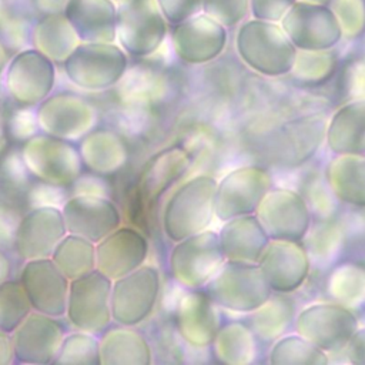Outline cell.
Instances as JSON below:
<instances>
[{"label":"cell","instance_id":"cell-14","mask_svg":"<svg viewBox=\"0 0 365 365\" xmlns=\"http://www.w3.org/2000/svg\"><path fill=\"white\" fill-rule=\"evenodd\" d=\"M255 215L269 240L302 241L312 222V212L301 192L284 187H271Z\"/></svg>","mask_w":365,"mask_h":365},{"label":"cell","instance_id":"cell-24","mask_svg":"<svg viewBox=\"0 0 365 365\" xmlns=\"http://www.w3.org/2000/svg\"><path fill=\"white\" fill-rule=\"evenodd\" d=\"M221 325L220 309L204 289H188L181 295L175 307L174 328L188 346H211Z\"/></svg>","mask_w":365,"mask_h":365},{"label":"cell","instance_id":"cell-17","mask_svg":"<svg viewBox=\"0 0 365 365\" xmlns=\"http://www.w3.org/2000/svg\"><path fill=\"white\" fill-rule=\"evenodd\" d=\"M67 234L61 208L43 204L30 208L19 220L14 235V252L21 261L50 258L56 245Z\"/></svg>","mask_w":365,"mask_h":365},{"label":"cell","instance_id":"cell-33","mask_svg":"<svg viewBox=\"0 0 365 365\" xmlns=\"http://www.w3.org/2000/svg\"><path fill=\"white\" fill-rule=\"evenodd\" d=\"M250 328L261 342H274L285 335L295 322L297 302L282 292H272L269 298L250 312Z\"/></svg>","mask_w":365,"mask_h":365},{"label":"cell","instance_id":"cell-20","mask_svg":"<svg viewBox=\"0 0 365 365\" xmlns=\"http://www.w3.org/2000/svg\"><path fill=\"white\" fill-rule=\"evenodd\" d=\"M19 281L34 311L64 318L70 279L51 258L23 261Z\"/></svg>","mask_w":365,"mask_h":365},{"label":"cell","instance_id":"cell-53","mask_svg":"<svg viewBox=\"0 0 365 365\" xmlns=\"http://www.w3.org/2000/svg\"><path fill=\"white\" fill-rule=\"evenodd\" d=\"M114 1H120V0H114Z\"/></svg>","mask_w":365,"mask_h":365},{"label":"cell","instance_id":"cell-4","mask_svg":"<svg viewBox=\"0 0 365 365\" xmlns=\"http://www.w3.org/2000/svg\"><path fill=\"white\" fill-rule=\"evenodd\" d=\"M20 160L31 177L51 187H68L77 182L84 170L76 143L44 133L31 135L23 143Z\"/></svg>","mask_w":365,"mask_h":365},{"label":"cell","instance_id":"cell-5","mask_svg":"<svg viewBox=\"0 0 365 365\" xmlns=\"http://www.w3.org/2000/svg\"><path fill=\"white\" fill-rule=\"evenodd\" d=\"M218 308L250 314L272 294L259 267L252 262L225 261L202 288Z\"/></svg>","mask_w":365,"mask_h":365},{"label":"cell","instance_id":"cell-3","mask_svg":"<svg viewBox=\"0 0 365 365\" xmlns=\"http://www.w3.org/2000/svg\"><path fill=\"white\" fill-rule=\"evenodd\" d=\"M61 64L67 80L77 88L104 91L125 76L128 54L117 43L80 41Z\"/></svg>","mask_w":365,"mask_h":365},{"label":"cell","instance_id":"cell-1","mask_svg":"<svg viewBox=\"0 0 365 365\" xmlns=\"http://www.w3.org/2000/svg\"><path fill=\"white\" fill-rule=\"evenodd\" d=\"M217 180L200 174L181 182L165 200L161 211L164 235L181 241L208 228L215 215Z\"/></svg>","mask_w":365,"mask_h":365},{"label":"cell","instance_id":"cell-9","mask_svg":"<svg viewBox=\"0 0 365 365\" xmlns=\"http://www.w3.org/2000/svg\"><path fill=\"white\" fill-rule=\"evenodd\" d=\"M36 125L44 134L78 143L98 121L96 106L73 91L51 93L34 113Z\"/></svg>","mask_w":365,"mask_h":365},{"label":"cell","instance_id":"cell-46","mask_svg":"<svg viewBox=\"0 0 365 365\" xmlns=\"http://www.w3.org/2000/svg\"><path fill=\"white\" fill-rule=\"evenodd\" d=\"M297 0H250V11L254 19L279 21Z\"/></svg>","mask_w":365,"mask_h":365},{"label":"cell","instance_id":"cell-39","mask_svg":"<svg viewBox=\"0 0 365 365\" xmlns=\"http://www.w3.org/2000/svg\"><path fill=\"white\" fill-rule=\"evenodd\" d=\"M56 365H100L98 335L73 329L64 335L57 355Z\"/></svg>","mask_w":365,"mask_h":365},{"label":"cell","instance_id":"cell-29","mask_svg":"<svg viewBox=\"0 0 365 365\" xmlns=\"http://www.w3.org/2000/svg\"><path fill=\"white\" fill-rule=\"evenodd\" d=\"M100 365H150L153 349L135 327L113 322L100 335Z\"/></svg>","mask_w":365,"mask_h":365},{"label":"cell","instance_id":"cell-15","mask_svg":"<svg viewBox=\"0 0 365 365\" xmlns=\"http://www.w3.org/2000/svg\"><path fill=\"white\" fill-rule=\"evenodd\" d=\"M327 120L321 115L299 117L282 124L268 143L269 161L281 168L308 163L325 143Z\"/></svg>","mask_w":365,"mask_h":365},{"label":"cell","instance_id":"cell-52","mask_svg":"<svg viewBox=\"0 0 365 365\" xmlns=\"http://www.w3.org/2000/svg\"><path fill=\"white\" fill-rule=\"evenodd\" d=\"M301 1H308V3H317V4H325L329 0H301Z\"/></svg>","mask_w":365,"mask_h":365},{"label":"cell","instance_id":"cell-35","mask_svg":"<svg viewBox=\"0 0 365 365\" xmlns=\"http://www.w3.org/2000/svg\"><path fill=\"white\" fill-rule=\"evenodd\" d=\"M261 341L241 321L222 324L212 342V351L220 362L230 365H245L255 362L259 354Z\"/></svg>","mask_w":365,"mask_h":365},{"label":"cell","instance_id":"cell-50","mask_svg":"<svg viewBox=\"0 0 365 365\" xmlns=\"http://www.w3.org/2000/svg\"><path fill=\"white\" fill-rule=\"evenodd\" d=\"M11 272H13L11 261H10L9 255L3 250H0V284L10 279Z\"/></svg>","mask_w":365,"mask_h":365},{"label":"cell","instance_id":"cell-48","mask_svg":"<svg viewBox=\"0 0 365 365\" xmlns=\"http://www.w3.org/2000/svg\"><path fill=\"white\" fill-rule=\"evenodd\" d=\"M14 362V351L11 334L0 329V365H10Z\"/></svg>","mask_w":365,"mask_h":365},{"label":"cell","instance_id":"cell-30","mask_svg":"<svg viewBox=\"0 0 365 365\" xmlns=\"http://www.w3.org/2000/svg\"><path fill=\"white\" fill-rule=\"evenodd\" d=\"M325 143L334 154L365 155V97L345 103L332 114Z\"/></svg>","mask_w":365,"mask_h":365},{"label":"cell","instance_id":"cell-10","mask_svg":"<svg viewBox=\"0 0 365 365\" xmlns=\"http://www.w3.org/2000/svg\"><path fill=\"white\" fill-rule=\"evenodd\" d=\"M161 275L157 267L143 264L130 274L113 281L111 318L120 325L137 327L147 321L158 302Z\"/></svg>","mask_w":365,"mask_h":365},{"label":"cell","instance_id":"cell-11","mask_svg":"<svg viewBox=\"0 0 365 365\" xmlns=\"http://www.w3.org/2000/svg\"><path fill=\"white\" fill-rule=\"evenodd\" d=\"M9 97L21 107H37L56 87V63L37 48L11 56L3 74Z\"/></svg>","mask_w":365,"mask_h":365},{"label":"cell","instance_id":"cell-42","mask_svg":"<svg viewBox=\"0 0 365 365\" xmlns=\"http://www.w3.org/2000/svg\"><path fill=\"white\" fill-rule=\"evenodd\" d=\"M301 195L307 201L312 218H331L338 215V200L332 194L322 173H314L304 178Z\"/></svg>","mask_w":365,"mask_h":365},{"label":"cell","instance_id":"cell-12","mask_svg":"<svg viewBox=\"0 0 365 365\" xmlns=\"http://www.w3.org/2000/svg\"><path fill=\"white\" fill-rule=\"evenodd\" d=\"M294 328L325 352L345 349L358 329L355 312L336 302H318L305 307L295 317Z\"/></svg>","mask_w":365,"mask_h":365},{"label":"cell","instance_id":"cell-21","mask_svg":"<svg viewBox=\"0 0 365 365\" xmlns=\"http://www.w3.org/2000/svg\"><path fill=\"white\" fill-rule=\"evenodd\" d=\"M257 265L272 292L289 294L307 281L311 261L301 241L269 240Z\"/></svg>","mask_w":365,"mask_h":365},{"label":"cell","instance_id":"cell-44","mask_svg":"<svg viewBox=\"0 0 365 365\" xmlns=\"http://www.w3.org/2000/svg\"><path fill=\"white\" fill-rule=\"evenodd\" d=\"M248 11L250 0H202V13L224 27L244 21Z\"/></svg>","mask_w":365,"mask_h":365},{"label":"cell","instance_id":"cell-22","mask_svg":"<svg viewBox=\"0 0 365 365\" xmlns=\"http://www.w3.org/2000/svg\"><path fill=\"white\" fill-rule=\"evenodd\" d=\"M150 244L133 225H120L96 244V269L111 281L121 278L145 264Z\"/></svg>","mask_w":365,"mask_h":365},{"label":"cell","instance_id":"cell-32","mask_svg":"<svg viewBox=\"0 0 365 365\" xmlns=\"http://www.w3.org/2000/svg\"><path fill=\"white\" fill-rule=\"evenodd\" d=\"M311 267L334 265L348 242V225L338 218H312L311 227L302 238Z\"/></svg>","mask_w":365,"mask_h":365},{"label":"cell","instance_id":"cell-26","mask_svg":"<svg viewBox=\"0 0 365 365\" xmlns=\"http://www.w3.org/2000/svg\"><path fill=\"white\" fill-rule=\"evenodd\" d=\"M83 167L107 177L121 171L130 160V148L121 134L111 128H93L78 143Z\"/></svg>","mask_w":365,"mask_h":365},{"label":"cell","instance_id":"cell-23","mask_svg":"<svg viewBox=\"0 0 365 365\" xmlns=\"http://www.w3.org/2000/svg\"><path fill=\"white\" fill-rule=\"evenodd\" d=\"M227 40L225 27L205 13L174 26L171 34L177 57L188 64H204L214 60L224 51Z\"/></svg>","mask_w":365,"mask_h":365},{"label":"cell","instance_id":"cell-27","mask_svg":"<svg viewBox=\"0 0 365 365\" xmlns=\"http://www.w3.org/2000/svg\"><path fill=\"white\" fill-rule=\"evenodd\" d=\"M63 14L80 41L115 43L117 4L114 0H68Z\"/></svg>","mask_w":365,"mask_h":365},{"label":"cell","instance_id":"cell-38","mask_svg":"<svg viewBox=\"0 0 365 365\" xmlns=\"http://www.w3.org/2000/svg\"><path fill=\"white\" fill-rule=\"evenodd\" d=\"M268 362L272 365H325L328 356L302 335L285 334L274 341Z\"/></svg>","mask_w":365,"mask_h":365},{"label":"cell","instance_id":"cell-2","mask_svg":"<svg viewBox=\"0 0 365 365\" xmlns=\"http://www.w3.org/2000/svg\"><path fill=\"white\" fill-rule=\"evenodd\" d=\"M235 48L250 68L267 77L289 74L297 56V48L282 27L259 19L247 20L240 26Z\"/></svg>","mask_w":365,"mask_h":365},{"label":"cell","instance_id":"cell-40","mask_svg":"<svg viewBox=\"0 0 365 365\" xmlns=\"http://www.w3.org/2000/svg\"><path fill=\"white\" fill-rule=\"evenodd\" d=\"M338 64L334 48L328 50H297L291 76L307 84L327 81Z\"/></svg>","mask_w":365,"mask_h":365},{"label":"cell","instance_id":"cell-34","mask_svg":"<svg viewBox=\"0 0 365 365\" xmlns=\"http://www.w3.org/2000/svg\"><path fill=\"white\" fill-rule=\"evenodd\" d=\"M78 43L77 33L63 13L44 14L31 31V47L54 63H63Z\"/></svg>","mask_w":365,"mask_h":365},{"label":"cell","instance_id":"cell-47","mask_svg":"<svg viewBox=\"0 0 365 365\" xmlns=\"http://www.w3.org/2000/svg\"><path fill=\"white\" fill-rule=\"evenodd\" d=\"M346 358L351 364L365 365V328H359L354 332L345 346Z\"/></svg>","mask_w":365,"mask_h":365},{"label":"cell","instance_id":"cell-6","mask_svg":"<svg viewBox=\"0 0 365 365\" xmlns=\"http://www.w3.org/2000/svg\"><path fill=\"white\" fill-rule=\"evenodd\" d=\"M167 20L155 0H120L117 4L115 43L128 57H148L165 40Z\"/></svg>","mask_w":365,"mask_h":365},{"label":"cell","instance_id":"cell-51","mask_svg":"<svg viewBox=\"0 0 365 365\" xmlns=\"http://www.w3.org/2000/svg\"><path fill=\"white\" fill-rule=\"evenodd\" d=\"M11 56H10V51H9V47L6 46V43L0 38V77H3L6 68H7V64L10 61Z\"/></svg>","mask_w":365,"mask_h":365},{"label":"cell","instance_id":"cell-41","mask_svg":"<svg viewBox=\"0 0 365 365\" xmlns=\"http://www.w3.org/2000/svg\"><path fill=\"white\" fill-rule=\"evenodd\" d=\"M33 311L30 301L19 279L0 284V329L13 332Z\"/></svg>","mask_w":365,"mask_h":365},{"label":"cell","instance_id":"cell-28","mask_svg":"<svg viewBox=\"0 0 365 365\" xmlns=\"http://www.w3.org/2000/svg\"><path fill=\"white\" fill-rule=\"evenodd\" d=\"M224 222L218 238L225 259L257 264L269 241L257 215H238Z\"/></svg>","mask_w":365,"mask_h":365},{"label":"cell","instance_id":"cell-18","mask_svg":"<svg viewBox=\"0 0 365 365\" xmlns=\"http://www.w3.org/2000/svg\"><path fill=\"white\" fill-rule=\"evenodd\" d=\"M67 327L58 317L31 311L11 332L14 362L48 365L54 362Z\"/></svg>","mask_w":365,"mask_h":365},{"label":"cell","instance_id":"cell-7","mask_svg":"<svg viewBox=\"0 0 365 365\" xmlns=\"http://www.w3.org/2000/svg\"><path fill=\"white\" fill-rule=\"evenodd\" d=\"M225 261L218 232L204 230L175 242L168 257V268L178 285L202 289Z\"/></svg>","mask_w":365,"mask_h":365},{"label":"cell","instance_id":"cell-43","mask_svg":"<svg viewBox=\"0 0 365 365\" xmlns=\"http://www.w3.org/2000/svg\"><path fill=\"white\" fill-rule=\"evenodd\" d=\"M344 36L356 37L365 29V0H334L331 9Z\"/></svg>","mask_w":365,"mask_h":365},{"label":"cell","instance_id":"cell-25","mask_svg":"<svg viewBox=\"0 0 365 365\" xmlns=\"http://www.w3.org/2000/svg\"><path fill=\"white\" fill-rule=\"evenodd\" d=\"M191 158L182 147H168L153 155L138 177L137 192L145 207L154 205L188 171Z\"/></svg>","mask_w":365,"mask_h":365},{"label":"cell","instance_id":"cell-45","mask_svg":"<svg viewBox=\"0 0 365 365\" xmlns=\"http://www.w3.org/2000/svg\"><path fill=\"white\" fill-rule=\"evenodd\" d=\"M167 23L177 26L202 13V0H155Z\"/></svg>","mask_w":365,"mask_h":365},{"label":"cell","instance_id":"cell-13","mask_svg":"<svg viewBox=\"0 0 365 365\" xmlns=\"http://www.w3.org/2000/svg\"><path fill=\"white\" fill-rule=\"evenodd\" d=\"M279 26L297 50L334 48L342 38V30L334 11L325 4L297 0Z\"/></svg>","mask_w":365,"mask_h":365},{"label":"cell","instance_id":"cell-37","mask_svg":"<svg viewBox=\"0 0 365 365\" xmlns=\"http://www.w3.org/2000/svg\"><path fill=\"white\" fill-rule=\"evenodd\" d=\"M50 258L68 279H74L96 269V244L67 232L56 245Z\"/></svg>","mask_w":365,"mask_h":365},{"label":"cell","instance_id":"cell-19","mask_svg":"<svg viewBox=\"0 0 365 365\" xmlns=\"http://www.w3.org/2000/svg\"><path fill=\"white\" fill-rule=\"evenodd\" d=\"M67 232L80 235L94 244L123 224L117 204L96 192H77L61 204Z\"/></svg>","mask_w":365,"mask_h":365},{"label":"cell","instance_id":"cell-8","mask_svg":"<svg viewBox=\"0 0 365 365\" xmlns=\"http://www.w3.org/2000/svg\"><path fill=\"white\" fill-rule=\"evenodd\" d=\"M113 281L98 269L70 279L64 318L73 329L100 335L113 324Z\"/></svg>","mask_w":365,"mask_h":365},{"label":"cell","instance_id":"cell-16","mask_svg":"<svg viewBox=\"0 0 365 365\" xmlns=\"http://www.w3.org/2000/svg\"><path fill=\"white\" fill-rule=\"evenodd\" d=\"M271 187L272 177L262 167L247 165L230 171L217 181L215 217L227 221L238 215L255 214Z\"/></svg>","mask_w":365,"mask_h":365},{"label":"cell","instance_id":"cell-31","mask_svg":"<svg viewBox=\"0 0 365 365\" xmlns=\"http://www.w3.org/2000/svg\"><path fill=\"white\" fill-rule=\"evenodd\" d=\"M324 175L338 201L365 208V155L336 154L324 168Z\"/></svg>","mask_w":365,"mask_h":365},{"label":"cell","instance_id":"cell-36","mask_svg":"<svg viewBox=\"0 0 365 365\" xmlns=\"http://www.w3.org/2000/svg\"><path fill=\"white\" fill-rule=\"evenodd\" d=\"M324 291L332 302L359 309L365 302V265L356 261L335 262L324 281Z\"/></svg>","mask_w":365,"mask_h":365},{"label":"cell","instance_id":"cell-49","mask_svg":"<svg viewBox=\"0 0 365 365\" xmlns=\"http://www.w3.org/2000/svg\"><path fill=\"white\" fill-rule=\"evenodd\" d=\"M67 3L68 0H34L36 7L44 14L63 13Z\"/></svg>","mask_w":365,"mask_h":365},{"label":"cell","instance_id":"cell-54","mask_svg":"<svg viewBox=\"0 0 365 365\" xmlns=\"http://www.w3.org/2000/svg\"><path fill=\"white\" fill-rule=\"evenodd\" d=\"M364 307H365V302H364Z\"/></svg>","mask_w":365,"mask_h":365}]
</instances>
